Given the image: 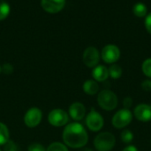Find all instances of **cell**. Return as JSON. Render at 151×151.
Masks as SVG:
<instances>
[{
  "label": "cell",
  "instance_id": "1",
  "mask_svg": "<svg viewBox=\"0 0 151 151\" xmlns=\"http://www.w3.org/2000/svg\"><path fill=\"white\" fill-rule=\"evenodd\" d=\"M63 141L72 149H81L88 141V133L80 123L68 124L63 132Z\"/></svg>",
  "mask_w": 151,
  "mask_h": 151
},
{
  "label": "cell",
  "instance_id": "2",
  "mask_svg": "<svg viewBox=\"0 0 151 151\" xmlns=\"http://www.w3.org/2000/svg\"><path fill=\"white\" fill-rule=\"evenodd\" d=\"M98 105L104 110L111 111L118 106V97L111 90H103L98 93L97 96Z\"/></svg>",
  "mask_w": 151,
  "mask_h": 151
},
{
  "label": "cell",
  "instance_id": "3",
  "mask_svg": "<svg viewBox=\"0 0 151 151\" xmlns=\"http://www.w3.org/2000/svg\"><path fill=\"white\" fill-rule=\"evenodd\" d=\"M115 136L108 132L99 133L94 140V146L97 151H111L115 146Z\"/></svg>",
  "mask_w": 151,
  "mask_h": 151
},
{
  "label": "cell",
  "instance_id": "4",
  "mask_svg": "<svg viewBox=\"0 0 151 151\" xmlns=\"http://www.w3.org/2000/svg\"><path fill=\"white\" fill-rule=\"evenodd\" d=\"M133 119V114L129 109H122L119 110L112 117V125L115 128L122 129L127 127Z\"/></svg>",
  "mask_w": 151,
  "mask_h": 151
},
{
  "label": "cell",
  "instance_id": "5",
  "mask_svg": "<svg viewBox=\"0 0 151 151\" xmlns=\"http://www.w3.org/2000/svg\"><path fill=\"white\" fill-rule=\"evenodd\" d=\"M48 121L53 126L61 127L68 124L69 115L63 109H56L50 112L48 116Z\"/></svg>",
  "mask_w": 151,
  "mask_h": 151
},
{
  "label": "cell",
  "instance_id": "6",
  "mask_svg": "<svg viewBox=\"0 0 151 151\" xmlns=\"http://www.w3.org/2000/svg\"><path fill=\"white\" fill-rule=\"evenodd\" d=\"M104 124V118L101 114L92 109L86 117V125L88 128L92 132H98L103 128Z\"/></svg>",
  "mask_w": 151,
  "mask_h": 151
},
{
  "label": "cell",
  "instance_id": "7",
  "mask_svg": "<svg viewBox=\"0 0 151 151\" xmlns=\"http://www.w3.org/2000/svg\"><path fill=\"white\" fill-rule=\"evenodd\" d=\"M101 56L105 63L114 64L120 57V51L117 45L107 44L103 48Z\"/></svg>",
  "mask_w": 151,
  "mask_h": 151
},
{
  "label": "cell",
  "instance_id": "8",
  "mask_svg": "<svg viewBox=\"0 0 151 151\" xmlns=\"http://www.w3.org/2000/svg\"><path fill=\"white\" fill-rule=\"evenodd\" d=\"M42 118V112L38 108H31L28 109L24 117L25 125L29 128H34L37 126Z\"/></svg>",
  "mask_w": 151,
  "mask_h": 151
},
{
  "label": "cell",
  "instance_id": "9",
  "mask_svg": "<svg viewBox=\"0 0 151 151\" xmlns=\"http://www.w3.org/2000/svg\"><path fill=\"white\" fill-rule=\"evenodd\" d=\"M82 60L84 64L88 68H95L98 65V62L100 61V54L98 50L94 46L88 47L82 56Z\"/></svg>",
  "mask_w": 151,
  "mask_h": 151
},
{
  "label": "cell",
  "instance_id": "10",
  "mask_svg": "<svg viewBox=\"0 0 151 151\" xmlns=\"http://www.w3.org/2000/svg\"><path fill=\"white\" fill-rule=\"evenodd\" d=\"M134 117L141 122H149L151 120V105L140 104L134 110Z\"/></svg>",
  "mask_w": 151,
  "mask_h": 151
},
{
  "label": "cell",
  "instance_id": "11",
  "mask_svg": "<svg viewBox=\"0 0 151 151\" xmlns=\"http://www.w3.org/2000/svg\"><path fill=\"white\" fill-rule=\"evenodd\" d=\"M42 7L50 13L60 12L65 4V0H42Z\"/></svg>",
  "mask_w": 151,
  "mask_h": 151
},
{
  "label": "cell",
  "instance_id": "12",
  "mask_svg": "<svg viewBox=\"0 0 151 151\" xmlns=\"http://www.w3.org/2000/svg\"><path fill=\"white\" fill-rule=\"evenodd\" d=\"M73 120L81 121L84 118L86 115L85 106L81 102H74L69 107V114Z\"/></svg>",
  "mask_w": 151,
  "mask_h": 151
},
{
  "label": "cell",
  "instance_id": "13",
  "mask_svg": "<svg viewBox=\"0 0 151 151\" xmlns=\"http://www.w3.org/2000/svg\"><path fill=\"white\" fill-rule=\"evenodd\" d=\"M109 76V69L104 65H97L92 71V77L96 82H104Z\"/></svg>",
  "mask_w": 151,
  "mask_h": 151
},
{
  "label": "cell",
  "instance_id": "14",
  "mask_svg": "<svg viewBox=\"0 0 151 151\" xmlns=\"http://www.w3.org/2000/svg\"><path fill=\"white\" fill-rule=\"evenodd\" d=\"M83 91L88 95H95L99 91V85L96 80L88 79L83 84Z\"/></svg>",
  "mask_w": 151,
  "mask_h": 151
},
{
  "label": "cell",
  "instance_id": "15",
  "mask_svg": "<svg viewBox=\"0 0 151 151\" xmlns=\"http://www.w3.org/2000/svg\"><path fill=\"white\" fill-rule=\"evenodd\" d=\"M109 75L113 78V79H119L122 76V69L119 65L118 64H112L109 69Z\"/></svg>",
  "mask_w": 151,
  "mask_h": 151
},
{
  "label": "cell",
  "instance_id": "16",
  "mask_svg": "<svg viewBox=\"0 0 151 151\" xmlns=\"http://www.w3.org/2000/svg\"><path fill=\"white\" fill-rule=\"evenodd\" d=\"M9 141L8 127L0 122V145H4Z\"/></svg>",
  "mask_w": 151,
  "mask_h": 151
},
{
  "label": "cell",
  "instance_id": "17",
  "mask_svg": "<svg viewBox=\"0 0 151 151\" xmlns=\"http://www.w3.org/2000/svg\"><path fill=\"white\" fill-rule=\"evenodd\" d=\"M134 14L138 17H144L147 14V6L143 3H136L133 8Z\"/></svg>",
  "mask_w": 151,
  "mask_h": 151
},
{
  "label": "cell",
  "instance_id": "18",
  "mask_svg": "<svg viewBox=\"0 0 151 151\" xmlns=\"http://www.w3.org/2000/svg\"><path fill=\"white\" fill-rule=\"evenodd\" d=\"M10 5L7 3H0V20H4L10 13Z\"/></svg>",
  "mask_w": 151,
  "mask_h": 151
},
{
  "label": "cell",
  "instance_id": "19",
  "mask_svg": "<svg viewBox=\"0 0 151 151\" xmlns=\"http://www.w3.org/2000/svg\"><path fill=\"white\" fill-rule=\"evenodd\" d=\"M134 140V134L130 130H124L121 133V141L126 143V144H129L130 142H132Z\"/></svg>",
  "mask_w": 151,
  "mask_h": 151
},
{
  "label": "cell",
  "instance_id": "20",
  "mask_svg": "<svg viewBox=\"0 0 151 151\" xmlns=\"http://www.w3.org/2000/svg\"><path fill=\"white\" fill-rule=\"evenodd\" d=\"M46 151H68V149L61 142H53L48 147Z\"/></svg>",
  "mask_w": 151,
  "mask_h": 151
},
{
  "label": "cell",
  "instance_id": "21",
  "mask_svg": "<svg viewBox=\"0 0 151 151\" xmlns=\"http://www.w3.org/2000/svg\"><path fill=\"white\" fill-rule=\"evenodd\" d=\"M142 69L143 74L146 77L151 78V58H149L143 61L142 66Z\"/></svg>",
  "mask_w": 151,
  "mask_h": 151
},
{
  "label": "cell",
  "instance_id": "22",
  "mask_svg": "<svg viewBox=\"0 0 151 151\" xmlns=\"http://www.w3.org/2000/svg\"><path fill=\"white\" fill-rule=\"evenodd\" d=\"M4 151H19L18 146L16 143L11 140H9L4 145Z\"/></svg>",
  "mask_w": 151,
  "mask_h": 151
},
{
  "label": "cell",
  "instance_id": "23",
  "mask_svg": "<svg viewBox=\"0 0 151 151\" xmlns=\"http://www.w3.org/2000/svg\"><path fill=\"white\" fill-rule=\"evenodd\" d=\"M27 151H46V150L40 143H32L28 146Z\"/></svg>",
  "mask_w": 151,
  "mask_h": 151
},
{
  "label": "cell",
  "instance_id": "24",
  "mask_svg": "<svg viewBox=\"0 0 151 151\" xmlns=\"http://www.w3.org/2000/svg\"><path fill=\"white\" fill-rule=\"evenodd\" d=\"M142 88L145 92H150L151 91V79H146L142 83Z\"/></svg>",
  "mask_w": 151,
  "mask_h": 151
},
{
  "label": "cell",
  "instance_id": "25",
  "mask_svg": "<svg viewBox=\"0 0 151 151\" xmlns=\"http://www.w3.org/2000/svg\"><path fill=\"white\" fill-rule=\"evenodd\" d=\"M133 105V100L131 97H126L123 100V106L125 107V109H129V108H131Z\"/></svg>",
  "mask_w": 151,
  "mask_h": 151
},
{
  "label": "cell",
  "instance_id": "26",
  "mask_svg": "<svg viewBox=\"0 0 151 151\" xmlns=\"http://www.w3.org/2000/svg\"><path fill=\"white\" fill-rule=\"evenodd\" d=\"M145 27H146L147 30L149 31V33L151 34V12L147 15V17L145 19Z\"/></svg>",
  "mask_w": 151,
  "mask_h": 151
},
{
  "label": "cell",
  "instance_id": "27",
  "mask_svg": "<svg viewBox=\"0 0 151 151\" xmlns=\"http://www.w3.org/2000/svg\"><path fill=\"white\" fill-rule=\"evenodd\" d=\"M12 69H13V68H12V66L11 64H4V65L3 66V68H2V71L4 72L5 74H10V73H12Z\"/></svg>",
  "mask_w": 151,
  "mask_h": 151
},
{
  "label": "cell",
  "instance_id": "28",
  "mask_svg": "<svg viewBox=\"0 0 151 151\" xmlns=\"http://www.w3.org/2000/svg\"><path fill=\"white\" fill-rule=\"evenodd\" d=\"M122 151H138V150H137V148H136L135 146L130 145V146L126 147Z\"/></svg>",
  "mask_w": 151,
  "mask_h": 151
},
{
  "label": "cell",
  "instance_id": "29",
  "mask_svg": "<svg viewBox=\"0 0 151 151\" xmlns=\"http://www.w3.org/2000/svg\"><path fill=\"white\" fill-rule=\"evenodd\" d=\"M79 151H93L91 149H89V148H81V149H80V150Z\"/></svg>",
  "mask_w": 151,
  "mask_h": 151
},
{
  "label": "cell",
  "instance_id": "30",
  "mask_svg": "<svg viewBox=\"0 0 151 151\" xmlns=\"http://www.w3.org/2000/svg\"><path fill=\"white\" fill-rule=\"evenodd\" d=\"M1 72H2V67L0 66V73H1Z\"/></svg>",
  "mask_w": 151,
  "mask_h": 151
},
{
  "label": "cell",
  "instance_id": "31",
  "mask_svg": "<svg viewBox=\"0 0 151 151\" xmlns=\"http://www.w3.org/2000/svg\"><path fill=\"white\" fill-rule=\"evenodd\" d=\"M0 151H1V150H0Z\"/></svg>",
  "mask_w": 151,
  "mask_h": 151
}]
</instances>
